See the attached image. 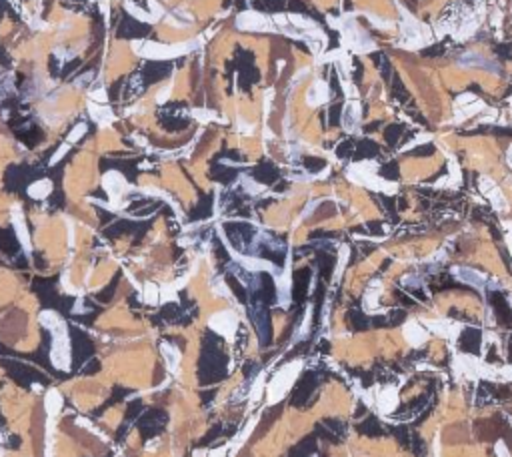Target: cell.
Here are the masks:
<instances>
[{
  "instance_id": "6da1fadb",
  "label": "cell",
  "mask_w": 512,
  "mask_h": 457,
  "mask_svg": "<svg viewBox=\"0 0 512 457\" xmlns=\"http://www.w3.org/2000/svg\"><path fill=\"white\" fill-rule=\"evenodd\" d=\"M342 34H344V46L350 48L358 54H364V52H372L376 50V44L364 34V31H360L354 22H348L342 26Z\"/></svg>"
},
{
  "instance_id": "7a4b0ae2",
  "label": "cell",
  "mask_w": 512,
  "mask_h": 457,
  "mask_svg": "<svg viewBox=\"0 0 512 457\" xmlns=\"http://www.w3.org/2000/svg\"><path fill=\"white\" fill-rule=\"evenodd\" d=\"M480 341H482V333L480 329H464L462 335H460V351L464 353H472V355H478L480 353Z\"/></svg>"
},
{
  "instance_id": "3957f363",
  "label": "cell",
  "mask_w": 512,
  "mask_h": 457,
  "mask_svg": "<svg viewBox=\"0 0 512 457\" xmlns=\"http://www.w3.org/2000/svg\"><path fill=\"white\" fill-rule=\"evenodd\" d=\"M360 123V102L358 100H350L344 108V117H342V125L346 131H356Z\"/></svg>"
},
{
  "instance_id": "277c9868",
  "label": "cell",
  "mask_w": 512,
  "mask_h": 457,
  "mask_svg": "<svg viewBox=\"0 0 512 457\" xmlns=\"http://www.w3.org/2000/svg\"><path fill=\"white\" fill-rule=\"evenodd\" d=\"M308 104L310 106H318V104H324L328 100V84L324 80H316L312 84V89L308 91Z\"/></svg>"
},
{
  "instance_id": "5b68a950",
  "label": "cell",
  "mask_w": 512,
  "mask_h": 457,
  "mask_svg": "<svg viewBox=\"0 0 512 457\" xmlns=\"http://www.w3.org/2000/svg\"><path fill=\"white\" fill-rule=\"evenodd\" d=\"M210 323H212V327H214L218 333L230 335V333L234 331V327H236V317H234L232 313H220V315L212 317Z\"/></svg>"
},
{
  "instance_id": "8992f818",
  "label": "cell",
  "mask_w": 512,
  "mask_h": 457,
  "mask_svg": "<svg viewBox=\"0 0 512 457\" xmlns=\"http://www.w3.org/2000/svg\"><path fill=\"white\" fill-rule=\"evenodd\" d=\"M494 297H500V295H494ZM494 315H496V319L502 325L512 329V311L508 309V305H506L504 299H494Z\"/></svg>"
},
{
  "instance_id": "52a82bcc",
  "label": "cell",
  "mask_w": 512,
  "mask_h": 457,
  "mask_svg": "<svg viewBox=\"0 0 512 457\" xmlns=\"http://www.w3.org/2000/svg\"><path fill=\"white\" fill-rule=\"evenodd\" d=\"M484 108H486V104H484L482 100H474L472 104H466L464 108H458V110H456V117H454V123L458 125V123H462V121L470 119L472 115H476V112H482Z\"/></svg>"
},
{
  "instance_id": "ba28073f",
  "label": "cell",
  "mask_w": 512,
  "mask_h": 457,
  "mask_svg": "<svg viewBox=\"0 0 512 457\" xmlns=\"http://www.w3.org/2000/svg\"><path fill=\"white\" fill-rule=\"evenodd\" d=\"M358 429H360V433H364V435H382V433H386L382 429V425H380V421L376 419V417H366L362 423L358 425Z\"/></svg>"
},
{
  "instance_id": "9c48e42d",
  "label": "cell",
  "mask_w": 512,
  "mask_h": 457,
  "mask_svg": "<svg viewBox=\"0 0 512 457\" xmlns=\"http://www.w3.org/2000/svg\"><path fill=\"white\" fill-rule=\"evenodd\" d=\"M28 193H30V196H34V198H42V196H46L50 193V183H48V181L34 183L30 189H28Z\"/></svg>"
},
{
  "instance_id": "30bf717a",
  "label": "cell",
  "mask_w": 512,
  "mask_h": 457,
  "mask_svg": "<svg viewBox=\"0 0 512 457\" xmlns=\"http://www.w3.org/2000/svg\"><path fill=\"white\" fill-rule=\"evenodd\" d=\"M60 395H56V391H50V395L46 397V407H48V411L50 413H54V411H58L60 409Z\"/></svg>"
},
{
  "instance_id": "8fae6325",
  "label": "cell",
  "mask_w": 512,
  "mask_h": 457,
  "mask_svg": "<svg viewBox=\"0 0 512 457\" xmlns=\"http://www.w3.org/2000/svg\"><path fill=\"white\" fill-rule=\"evenodd\" d=\"M476 100V97L472 95V93H466V95H460V97L456 98V108H460V106H466V104H470V102H474Z\"/></svg>"
},
{
  "instance_id": "7c38bea8",
  "label": "cell",
  "mask_w": 512,
  "mask_h": 457,
  "mask_svg": "<svg viewBox=\"0 0 512 457\" xmlns=\"http://www.w3.org/2000/svg\"><path fill=\"white\" fill-rule=\"evenodd\" d=\"M368 16V20L372 22V24H376V26H382V28H392V22H388V20H382V18H376L374 14H366Z\"/></svg>"
},
{
  "instance_id": "4fadbf2b",
  "label": "cell",
  "mask_w": 512,
  "mask_h": 457,
  "mask_svg": "<svg viewBox=\"0 0 512 457\" xmlns=\"http://www.w3.org/2000/svg\"><path fill=\"white\" fill-rule=\"evenodd\" d=\"M428 140H432V136H430V134H420V136H416L410 145H406V149H412V147H416V145H424V142H428Z\"/></svg>"
},
{
  "instance_id": "5bb4252c",
  "label": "cell",
  "mask_w": 512,
  "mask_h": 457,
  "mask_svg": "<svg viewBox=\"0 0 512 457\" xmlns=\"http://www.w3.org/2000/svg\"><path fill=\"white\" fill-rule=\"evenodd\" d=\"M84 131H86V129H84V125H78V129H76V131H74V132H70V136H68V140H70V142H74V140H78V138H80V136H82V134H84Z\"/></svg>"
},
{
  "instance_id": "9a60e30c",
  "label": "cell",
  "mask_w": 512,
  "mask_h": 457,
  "mask_svg": "<svg viewBox=\"0 0 512 457\" xmlns=\"http://www.w3.org/2000/svg\"><path fill=\"white\" fill-rule=\"evenodd\" d=\"M508 361L512 363V335L508 337Z\"/></svg>"
},
{
  "instance_id": "2e32d148",
  "label": "cell",
  "mask_w": 512,
  "mask_h": 457,
  "mask_svg": "<svg viewBox=\"0 0 512 457\" xmlns=\"http://www.w3.org/2000/svg\"><path fill=\"white\" fill-rule=\"evenodd\" d=\"M508 157H510V164H512V147H510V151H508Z\"/></svg>"
},
{
  "instance_id": "e0dca14e",
  "label": "cell",
  "mask_w": 512,
  "mask_h": 457,
  "mask_svg": "<svg viewBox=\"0 0 512 457\" xmlns=\"http://www.w3.org/2000/svg\"><path fill=\"white\" fill-rule=\"evenodd\" d=\"M510 104H512V98H510Z\"/></svg>"
}]
</instances>
